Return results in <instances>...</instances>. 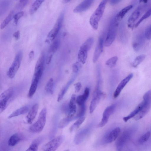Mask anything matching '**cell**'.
<instances>
[{
	"instance_id": "f907efd6",
	"label": "cell",
	"mask_w": 151,
	"mask_h": 151,
	"mask_svg": "<svg viewBox=\"0 0 151 151\" xmlns=\"http://www.w3.org/2000/svg\"><path fill=\"white\" fill-rule=\"evenodd\" d=\"M70 0H63L62 1L63 3H66L70 1Z\"/></svg>"
},
{
	"instance_id": "7dc6e473",
	"label": "cell",
	"mask_w": 151,
	"mask_h": 151,
	"mask_svg": "<svg viewBox=\"0 0 151 151\" xmlns=\"http://www.w3.org/2000/svg\"><path fill=\"white\" fill-rule=\"evenodd\" d=\"M20 35V32L18 31L15 32L13 34V36L15 38L16 40H19Z\"/></svg>"
},
{
	"instance_id": "ba28073f",
	"label": "cell",
	"mask_w": 151,
	"mask_h": 151,
	"mask_svg": "<svg viewBox=\"0 0 151 151\" xmlns=\"http://www.w3.org/2000/svg\"><path fill=\"white\" fill-rule=\"evenodd\" d=\"M134 131L132 129H129L123 132L116 143V148L117 151H122L125 144L132 136Z\"/></svg>"
},
{
	"instance_id": "5b68a950",
	"label": "cell",
	"mask_w": 151,
	"mask_h": 151,
	"mask_svg": "<svg viewBox=\"0 0 151 151\" xmlns=\"http://www.w3.org/2000/svg\"><path fill=\"white\" fill-rule=\"evenodd\" d=\"M23 55L22 50L19 51L16 54L14 60L9 68L7 74L10 78H13L19 70L21 62Z\"/></svg>"
},
{
	"instance_id": "7bdbcfd3",
	"label": "cell",
	"mask_w": 151,
	"mask_h": 151,
	"mask_svg": "<svg viewBox=\"0 0 151 151\" xmlns=\"http://www.w3.org/2000/svg\"><path fill=\"white\" fill-rule=\"evenodd\" d=\"M81 67V65L78 62L74 63L72 65L73 71L75 73H77Z\"/></svg>"
},
{
	"instance_id": "d590c367",
	"label": "cell",
	"mask_w": 151,
	"mask_h": 151,
	"mask_svg": "<svg viewBox=\"0 0 151 151\" xmlns=\"http://www.w3.org/2000/svg\"><path fill=\"white\" fill-rule=\"evenodd\" d=\"M151 9L150 8L143 15L139 20L136 24L135 27H137L140 24L144 19L149 17L151 15Z\"/></svg>"
},
{
	"instance_id": "603a6c76",
	"label": "cell",
	"mask_w": 151,
	"mask_h": 151,
	"mask_svg": "<svg viewBox=\"0 0 151 151\" xmlns=\"http://www.w3.org/2000/svg\"><path fill=\"white\" fill-rule=\"evenodd\" d=\"M133 7V5H129L127 6L121 10L114 17L115 21L119 23L126 14Z\"/></svg>"
},
{
	"instance_id": "277c9868",
	"label": "cell",
	"mask_w": 151,
	"mask_h": 151,
	"mask_svg": "<svg viewBox=\"0 0 151 151\" xmlns=\"http://www.w3.org/2000/svg\"><path fill=\"white\" fill-rule=\"evenodd\" d=\"M119 24V23L114 20V18L111 19L105 41L104 45L105 46H110L115 40Z\"/></svg>"
},
{
	"instance_id": "1f68e13d",
	"label": "cell",
	"mask_w": 151,
	"mask_h": 151,
	"mask_svg": "<svg viewBox=\"0 0 151 151\" xmlns=\"http://www.w3.org/2000/svg\"><path fill=\"white\" fill-rule=\"evenodd\" d=\"M85 120V118L83 116L79 118L70 127L69 129L70 131V132H72L78 128L84 122Z\"/></svg>"
},
{
	"instance_id": "7c38bea8",
	"label": "cell",
	"mask_w": 151,
	"mask_h": 151,
	"mask_svg": "<svg viewBox=\"0 0 151 151\" xmlns=\"http://www.w3.org/2000/svg\"><path fill=\"white\" fill-rule=\"evenodd\" d=\"M45 55L42 53L38 59L35 68L33 76L40 79L43 73L44 63Z\"/></svg>"
},
{
	"instance_id": "60d3db41",
	"label": "cell",
	"mask_w": 151,
	"mask_h": 151,
	"mask_svg": "<svg viewBox=\"0 0 151 151\" xmlns=\"http://www.w3.org/2000/svg\"><path fill=\"white\" fill-rule=\"evenodd\" d=\"M151 25H150L146 27L145 31V37L148 40H150L151 38Z\"/></svg>"
},
{
	"instance_id": "74e56055",
	"label": "cell",
	"mask_w": 151,
	"mask_h": 151,
	"mask_svg": "<svg viewBox=\"0 0 151 151\" xmlns=\"http://www.w3.org/2000/svg\"><path fill=\"white\" fill-rule=\"evenodd\" d=\"M86 111V106L85 104L80 106V108L76 117V118L83 117Z\"/></svg>"
},
{
	"instance_id": "c3c4849f",
	"label": "cell",
	"mask_w": 151,
	"mask_h": 151,
	"mask_svg": "<svg viewBox=\"0 0 151 151\" xmlns=\"http://www.w3.org/2000/svg\"><path fill=\"white\" fill-rule=\"evenodd\" d=\"M121 1V0H110L109 1V2L111 5H114L119 3Z\"/></svg>"
},
{
	"instance_id": "8992f818",
	"label": "cell",
	"mask_w": 151,
	"mask_h": 151,
	"mask_svg": "<svg viewBox=\"0 0 151 151\" xmlns=\"http://www.w3.org/2000/svg\"><path fill=\"white\" fill-rule=\"evenodd\" d=\"M14 89L10 87L2 93L0 95V114L6 108L9 101L13 95Z\"/></svg>"
},
{
	"instance_id": "d4e9b609",
	"label": "cell",
	"mask_w": 151,
	"mask_h": 151,
	"mask_svg": "<svg viewBox=\"0 0 151 151\" xmlns=\"http://www.w3.org/2000/svg\"><path fill=\"white\" fill-rule=\"evenodd\" d=\"M145 103L143 100L135 108L129 115L123 118V119L125 122H127L131 118L135 116L141 110Z\"/></svg>"
},
{
	"instance_id": "5bb4252c",
	"label": "cell",
	"mask_w": 151,
	"mask_h": 151,
	"mask_svg": "<svg viewBox=\"0 0 151 151\" xmlns=\"http://www.w3.org/2000/svg\"><path fill=\"white\" fill-rule=\"evenodd\" d=\"M143 100L145 101L144 105L140 111L133 117L135 120H138L143 117L150 109L151 100Z\"/></svg>"
},
{
	"instance_id": "9a60e30c",
	"label": "cell",
	"mask_w": 151,
	"mask_h": 151,
	"mask_svg": "<svg viewBox=\"0 0 151 151\" xmlns=\"http://www.w3.org/2000/svg\"><path fill=\"white\" fill-rule=\"evenodd\" d=\"M93 97L91 102L89 106V112L92 113L100 101L103 93L100 90L95 91Z\"/></svg>"
},
{
	"instance_id": "b9f144b4",
	"label": "cell",
	"mask_w": 151,
	"mask_h": 151,
	"mask_svg": "<svg viewBox=\"0 0 151 151\" xmlns=\"http://www.w3.org/2000/svg\"><path fill=\"white\" fill-rule=\"evenodd\" d=\"M68 86H67L65 87L61 91L60 93L58 95L57 101L58 102H60L63 99V96H64L68 88Z\"/></svg>"
},
{
	"instance_id": "ab89813d",
	"label": "cell",
	"mask_w": 151,
	"mask_h": 151,
	"mask_svg": "<svg viewBox=\"0 0 151 151\" xmlns=\"http://www.w3.org/2000/svg\"><path fill=\"white\" fill-rule=\"evenodd\" d=\"M24 14V12L22 11L17 13L14 15L13 18L14 19V23L16 25L17 24L18 20L23 16Z\"/></svg>"
},
{
	"instance_id": "d6a6232c",
	"label": "cell",
	"mask_w": 151,
	"mask_h": 151,
	"mask_svg": "<svg viewBox=\"0 0 151 151\" xmlns=\"http://www.w3.org/2000/svg\"><path fill=\"white\" fill-rule=\"evenodd\" d=\"M53 79L52 78H50L47 83L45 87V90L47 93L52 94L53 93Z\"/></svg>"
},
{
	"instance_id": "e575fe53",
	"label": "cell",
	"mask_w": 151,
	"mask_h": 151,
	"mask_svg": "<svg viewBox=\"0 0 151 151\" xmlns=\"http://www.w3.org/2000/svg\"><path fill=\"white\" fill-rule=\"evenodd\" d=\"M118 60V57L117 56L113 57L106 61V64L110 68H113L115 65Z\"/></svg>"
},
{
	"instance_id": "816d5d0a",
	"label": "cell",
	"mask_w": 151,
	"mask_h": 151,
	"mask_svg": "<svg viewBox=\"0 0 151 151\" xmlns=\"http://www.w3.org/2000/svg\"><path fill=\"white\" fill-rule=\"evenodd\" d=\"M64 151H70L69 150H67Z\"/></svg>"
},
{
	"instance_id": "8d00e7d4",
	"label": "cell",
	"mask_w": 151,
	"mask_h": 151,
	"mask_svg": "<svg viewBox=\"0 0 151 151\" xmlns=\"http://www.w3.org/2000/svg\"><path fill=\"white\" fill-rule=\"evenodd\" d=\"M150 135V132L149 131L146 132L139 139V142L142 144L146 142L149 139Z\"/></svg>"
},
{
	"instance_id": "f546056e",
	"label": "cell",
	"mask_w": 151,
	"mask_h": 151,
	"mask_svg": "<svg viewBox=\"0 0 151 151\" xmlns=\"http://www.w3.org/2000/svg\"><path fill=\"white\" fill-rule=\"evenodd\" d=\"M14 16V12L12 11H11L0 25V29H2L9 23L12 20Z\"/></svg>"
},
{
	"instance_id": "f1b7e54d",
	"label": "cell",
	"mask_w": 151,
	"mask_h": 151,
	"mask_svg": "<svg viewBox=\"0 0 151 151\" xmlns=\"http://www.w3.org/2000/svg\"><path fill=\"white\" fill-rule=\"evenodd\" d=\"M44 1L41 0L35 1L30 7L29 11L30 14H32L36 12Z\"/></svg>"
},
{
	"instance_id": "ffe728a7",
	"label": "cell",
	"mask_w": 151,
	"mask_h": 151,
	"mask_svg": "<svg viewBox=\"0 0 151 151\" xmlns=\"http://www.w3.org/2000/svg\"><path fill=\"white\" fill-rule=\"evenodd\" d=\"M76 96L73 94L71 97L70 101L68 104L69 112L67 116L70 117H73L76 111Z\"/></svg>"
},
{
	"instance_id": "4fadbf2b",
	"label": "cell",
	"mask_w": 151,
	"mask_h": 151,
	"mask_svg": "<svg viewBox=\"0 0 151 151\" xmlns=\"http://www.w3.org/2000/svg\"><path fill=\"white\" fill-rule=\"evenodd\" d=\"M145 36L143 33L137 35L132 43V46L136 52L139 51L143 46L145 41Z\"/></svg>"
},
{
	"instance_id": "52a82bcc",
	"label": "cell",
	"mask_w": 151,
	"mask_h": 151,
	"mask_svg": "<svg viewBox=\"0 0 151 151\" xmlns=\"http://www.w3.org/2000/svg\"><path fill=\"white\" fill-rule=\"evenodd\" d=\"M63 135L58 136L45 144L43 147V151H55L65 139Z\"/></svg>"
},
{
	"instance_id": "d6986e66",
	"label": "cell",
	"mask_w": 151,
	"mask_h": 151,
	"mask_svg": "<svg viewBox=\"0 0 151 151\" xmlns=\"http://www.w3.org/2000/svg\"><path fill=\"white\" fill-rule=\"evenodd\" d=\"M39 109V105L35 104L31 107L26 116V120L29 124H31L37 115Z\"/></svg>"
},
{
	"instance_id": "f6af8a7d",
	"label": "cell",
	"mask_w": 151,
	"mask_h": 151,
	"mask_svg": "<svg viewBox=\"0 0 151 151\" xmlns=\"http://www.w3.org/2000/svg\"><path fill=\"white\" fill-rule=\"evenodd\" d=\"M28 1H29L27 0L20 1L18 4V7L20 8H23L27 5Z\"/></svg>"
},
{
	"instance_id": "f35d334b",
	"label": "cell",
	"mask_w": 151,
	"mask_h": 151,
	"mask_svg": "<svg viewBox=\"0 0 151 151\" xmlns=\"http://www.w3.org/2000/svg\"><path fill=\"white\" fill-rule=\"evenodd\" d=\"M38 145L37 144L33 142L25 151H37Z\"/></svg>"
},
{
	"instance_id": "6da1fadb",
	"label": "cell",
	"mask_w": 151,
	"mask_h": 151,
	"mask_svg": "<svg viewBox=\"0 0 151 151\" xmlns=\"http://www.w3.org/2000/svg\"><path fill=\"white\" fill-rule=\"evenodd\" d=\"M107 2L106 0L102 1L90 18L89 23L94 29H98L99 22L103 15Z\"/></svg>"
},
{
	"instance_id": "83f0119b",
	"label": "cell",
	"mask_w": 151,
	"mask_h": 151,
	"mask_svg": "<svg viewBox=\"0 0 151 151\" xmlns=\"http://www.w3.org/2000/svg\"><path fill=\"white\" fill-rule=\"evenodd\" d=\"M60 42L58 39L55 40L50 46L48 52V55L53 56L58 50L60 45Z\"/></svg>"
},
{
	"instance_id": "30bf717a",
	"label": "cell",
	"mask_w": 151,
	"mask_h": 151,
	"mask_svg": "<svg viewBox=\"0 0 151 151\" xmlns=\"http://www.w3.org/2000/svg\"><path fill=\"white\" fill-rule=\"evenodd\" d=\"M139 6L133 12L128 18L127 21L128 27L133 28L134 26V23L140 16L145 7L147 6V4Z\"/></svg>"
},
{
	"instance_id": "4316f807",
	"label": "cell",
	"mask_w": 151,
	"mask_h": 151,
	"mask_svg": "<svg viewBox=\"0 0 151 151\" xmlns=\"http://www.w3.org/2000/svg\"><path fill=\"white\" fill-rule=\"evenodd\" d=\"M29 109V108L28 106H24L13 112L8 116V118L10 119L13 117L24 114L28 111Z\"/></svg>"
},
{
	"instance_id": "cb8c5ba5",
	"label": "cell",
	"mask_w": 151,
	"mask_h": 151,
	"mask_svg": "<svg viewBox=\"0 0 151 151\" xmlns=\"http://www.w3.org/2000/svg\"><path fill=\"white\" fill-rule=\"evenodd\" d=\"M90 90L89 88H85L83 94L78 96L76 98V102L79 106L85 104L89 94Z\"/></svg>"
},
{
	"instance_id": "2e32d148",
	"label": "cell",
	"mask_w": 151,
	"mask_h": 151,
	"mask_svg": "<svg viewBox=\"0 0 151 151\" xmlns=\"http://www.w3.org/2000/svg\"><path fill=\"white\" fill-rule=\"evenodd\" d=\"M133 76L132 73L129 74L120 83L114 93L113 97L114 98H117L119 96L122 90Z\"/></svg>"
},
{
	"instance_id": "8fae6325",
	"label": "cell",
	"mask_w": 151,
	"mask_h": 151,
	"mask_svg": "<svg viewBox=\"0 0 151 151\" xmlns=\"http://www.w3.org/2000/svg\"><path fill=\"white\" fill-rule=\"evenodd\" d=\"M116 107V105L114 104L108 106L105 109L103 114L102 119L98 125L99 127H102L106 124L110 116L115 111Z\"/></svg>"
},
{
	"instance_id": "681fc988",
	"label": "cell",
	"mask_w": 151,
	"mask_h": 151,
	"mask_svg": "<svg viewBox=\"0 0 151 151\" xmlns=\"http://www.w3.org/2000/svg\"><path fill=\"white\" fill-rule=\"evenodd\" d=\"M29 58L31 60L33 59L34 57V52L33 51H31L29 53Z\"/></svg>"
},
{
	"instance_id": "7a4b0ae2",
	"label": "cell",
	"mask_w": 151,
	"mask_h": 151,
	"mask_svg": "<svg viewBox=\"0 0 151 151\" xmlns=\"http://www.w3.org/2000/svg\"><path fill=\"white\" fill-rule=\"evenodd\" d=\"M47 109L43 108L40 113L37 121L29 128V130L32 133H38L43 129L46 122Z\"/></svg>"
},
{
	"instance_id": "bcb514c9",
	"label": "cell",
	"mask_w": 151,
	"mask_h": 151,
	"mask_svg": "<svg viewBox=\"0 0 151 151\" xmlns=\"http://www.w3.org/2000/svg\"><path fill=\"white\" fill-rule=\"evenodd\" d=\"M75 91L76 93L79 92L82 87V85L80 82H78L74 85Z\"/></svg>"
},
{
	"instance_id": "e0dca14e",
	"label": "cell",
	"mask_w": 151,
	"mask_h": 151,
	"mask_svg": "<svg viewBox=\"0 0 151 151\" xmlns=\"http://www.w3.org/2000/svg\"><path fill=\"white\" fill-rule=\"evenodd\" d=\"M104 45V40L102 37L99 38L96 46L94 51L93 58V62L96 63L99 59L103 51Z\"/></svg>"
},
{
	"instance_id": "44dd1931",
	"label": "cell",
	"mask_w": 151,
	"mask_h": 151,
	"mask_svg": "<svg viewBox=\"0 0 151 151\" xmlns=\"http://www.w3.org/2000/svg\"><path fill=\"white\" fill-rule=\"evenodd\" d=\"M120 129L119 127L115 128L107 135L106 142L107 143H111L114 141L117 138L120 132Z\"/></svg>"
},
{
	"instance_id": "9c48e42d",
	"label": "cell",
	"mask_w": 151,
	"mask_h": 151,
	"mask_svg": "<svg viewBox=\"0 0 151 151\" xmlns=\"http://www.w3.org/2000/svg\"><path fill=\"white\" fill-rule=\"evenodd\" d=\"M63 18V14H61L57 20L53 28L49 32L47 37V41L52 42L55 39L62 27Z\"/></svg>"
},
{
	"instance_id": "484cf974",
	"label": "cell",
	"mask_w": 151,
	"mask_h": 151,
	"mask_svg": "<svg viewBox=\"0 0 151 151\" xmlns=\"http://www.w3.org/2000/svg\"><path fill=\"white\" fill-rule=\"evenodd\" d=\"M39 81L38 79L33 77L32 81L28 93V97L29 98H32L36 90Z\"/></svg>"
},
{
	"instance_id": "7402d4cb",
	"label": "cell",
	"mask_w": 151,
	"mask_h": 151,
	"mask_svg": "<svg viewBox=\"0 0 151 151\" xmlns=\"http://www.w3.org/2000/svg\"><path fill=\"white\" fill-rule=\"evenodd\" d=\"M23 139L22 135L19 133H16L12 135L8 141V145L13 146L18 144Z\"/></svg>"
},
{
	"instance_id": "ee69618b",
	"label": "cell",
	"mask_w": 151,
	"mask_h": 151,
	"mask_svg": "<svg viewBox=\"0 0 151 151\" xmlns=\"http://www.w3.org/2000/svg\"><path fill=\"white\" fill-rule=\"evenodd\" d=\"M62 110L63 112L67 115L69 112L68 105L66 104L63 105L62 107Z\"/></svg>"
},
{
	"instance_id": "ac0fdd59",
	"label": "cell",
	"mask_w": 151,
	"mask_h": 151,
	"mask_svg": "<svg viewBox=\"0 0 151 151\" xmlns=\"http://www.w3.org/2000/svg\"><path fill=\"white\" fill-rule=\"evenodd\" d=\"M94 1L93 0L83 1L75 7L73 9V12L79 13L86 11L90 7Z\"/></svg>"
},
{
	"instance_id": "4dcf8cb0",
	"label": "cell",
	"mask_w": 151,
	"mask_h": 151,
	"mask_svg": "<svg viewBox=\"0 0 151 151\" xmlns=\"http://www.w3.org/2000/svg\"><path fill=\"white\" fill-rule=\"evenodd\" d=\"M75 118H76L75 117H70L67 116L63 118L60 122L58 124V127L60 128H63L65 127L71 121Z\"/></svg>"
},
{
	"instance_id": "836d02e7",
	"label": "cell",
	"mask_w": 151,
	"mask_h": 151,
	"mask_svg": "<svg viewBox=\"0 0 151 151\" xmlns=\"http://www.w3.org/2000/svg\"><path fill=\"white\" fill-rule=\"evenodd\" d=\"M146 56L142 54L139 55L134 59L132 63V66L137 67L145 59Z\"/></svg>"
},
{
	"instance_id": "3957f363",
	"label": "cell",
	"mask_w": 151,
	"mask_h": 151,
	"mask_svg": "<svg viewBox=\"0 0 151 151\" xmlns=\"http://www.w3.org/2000/svg\"><path fill=\"white\" fill-rule=\"evenodd\" d=\"M94 42V39L92 37L88 38L81 45L79 50L78 58L79 61L84 64L87 57L88 52L91 48Z\"/></svg>"
}]
</instances>
